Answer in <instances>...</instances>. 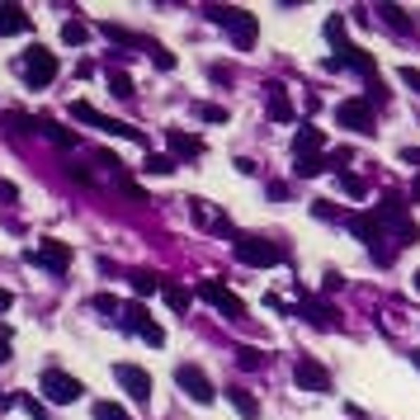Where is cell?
Wrapping results in <instances>:
<instances>
[{
  "instance_id": "cell-1",
  "label": "cell",
  "mask_w": 420,
  "mask_h": 420,
  "mask_svg": "<svg viewBox=\"0 0 420 420\" xmlns=\"http://www.w3.org/2000/svg\"><path fill=\"white\" fill-rule=\"evenodd\" d=\"M203 15L232 33V43L241 47V52H246V47H255V38H260V19L250 15V10H236V5H208Z\"/></svg>"
},
{
  "instance_id": "cell-2",
  "label": "cell",
  "mask_w": 420,
  "mask_h": 420,
  "mask_svg": "<svg viewBox=\"0 0 420 420\" xmlns=\"http://www.w3.org/2000/svg\"><path fill=\"white\" fill-rule=\"evenodd\" d=\"M378 222H383V232H392L402 246H416L420 241V227L411 222V213H406V199L402 194H388V199L378 203V213H373Z\"/></svg>"
},
{
  "instance_id": "cell-3",
  "label": "cell",
  "mask_w": 420,
  "mask_h": 420,
  "mask_svg": "<svg viewBox=\"0 0 420 420\" xmlns=\"http://www.w3.org/2000/svg\"><path fill=\"white\" fill-rule=\"evenodd\" d=\"M232 250H236V260L250 265V269H269V265H283V260H288V250H283V246H274V241H265V236H250V232L236 236Z\"/></svg>"
},
{
  "instance_id": "cell-4",
  "label": "cell",
  "mask_w": 420,
  "mask_h": 420,
  "mask_svg": "<svg viewBox=\"0 0 420 420\" xmlns=\"http://www.w3.org/2000/svg\"><path fill=\"white\" fill-rule=\"evenodd\" d=\"M71 118H76V123H90V128H99V132H109V137H128V142H142V147H147V137H142V132H137L132 123H118V118H109V113H99L94 104H85V99H76V104H71Z\"/></svg>"
},
{
  "instance_id": "cell-5",
  "label": "cell",
  "mask_w": 420,
  "mask_h": 420,
  "mask_svg": "<svg viewBox=\"0 0 420 420\" xmlns=\"http://www.w3.org/2000/svg\"><path fill=\"white\" fill-rule=\"evenodd\" d=\"M24 260L62 279L66 269H71V246H66V241H52V236H43V241H38V246H33V250H24Z\"/></svg>"
},
{
  "instance_id": "cell-6",
  "label": "cell",
  "mask_w": 420,
  "mask_h": 420,
  "mask_svg": "<svg viewBox=\"0 0 420 420\" xmlns=\"http://www.w3.org/2000/svg\"><path fill=\"white\" fill-rule=\"evenodd\" d=\"M38 392H43L52 406H66V402H80V378H71L66 369H43V378H38Z\"/></svg>"
},
{
  "instance_id": "cell-7",
  "label": "cell",
  "mask_w": 420,
  "mask_h": 420,
  "mask_svg": "<svg viewBox=\"0 0 420 420\" xmlns=\"http://www.w3.org/2000/svg\"><path fill=\"white\" fill-rule=\"evenodd\" d=\"M175 383H180V392H189V402H199V406L218 402V388H213V378L203 373L199 364H175Z\"/></svg>"
},
{
  "instance_id": "cell-8",
  "label": "cell",
  "mask_w": 420,
  "mask_h": 420,
  "mask_svg": "<svg viewBox=\"0 0 420 420\" xmlns=\"http://www.w3.org/2000/svg\"><path fill=\"white\" fill-rule=\"evenodd\" d=\"M293 383H297L302 392H331V388H335L331 369L321 364V359H311V354H297V364H293Z\"/></svg>"
},
{
  "instance_id": "cell-9",
  "label": "cell",
  "mask_w": 420,
  "mask_h": 420,
  "mask_svg": "<svg viewBox=\"0 0 420 420\" xmlns=\"http://www.w3.org/2000/svg\"><path fill=\"white\" fill-rule=\"evenodd\" d=\"M335 123L359 132V137H369L373 132V99H340L335 104Z\"/></svg>"
},
{
  "instance_id": "cell-10",
  "label": "cell",
  "mask_w": 420,
  "mask_h": 420,
  "mask_svg": "<svg viewBox=\"0 0 420 420\" xmlns=\"http://www.w3.org/2000/svg\"><path fill=\"white\" fill-rule=\"evenodd\" d=\"M199 297H203V302H213L218 311H227V321H246V302H241L232 288H222L218 279H203L199 283Z\"/></svg>"
},
{
  "instance_id": "cell-11",
  "label": "cell",
  "mask_w": 420,
  "mask_h": 420,
  "mask_svg": "<svg viewBox=\"0 0 420 420\" xmlns=\"http://www.w3.org/2000/svg\"><path fill=\"white\" fill-rule=\"evenodd\" d=\"M118 321H123V331L142 335L147 345H166V331H161L152 316H147V307H142V302H123V316H118Z\"/></svg>"
},
{
  "instance_id": "cell-12",
  "label": "cell",
  "mask_w": 420,
  "mask_h": 420,
  "mask_svg": "<svg viewBox=\"0 0 420 420\" xmlns=\"http://www.w3.org/2000/svg\"><path fill=\"white\" fill-rule=\"evenodd\" d=\"M24 80H29L33 90H43L57 80V57L47 52V47H29V57H24Z\"/></svg>"
},
{
  "instance_id": "cell-13",
  "label": "cell",
  "mask_w": 420,
  "mask_h": 420,
  "mask_svg": "<svg viewBox=\"0 0 420 420\" xmlns=\"http://www.w3.org/2000/svg\"><path fill=\"white\" fill-rule=\"evenodd\" d=\"M113 378H118V388L132 397V402H152V373L137 369V364H113Z\"/></svg>"
},
{
  "instance_id": "cell-14",
  "label": "cell",
  "mask_w": 420,
  "mask_h": 420,
  "mask_svg": "<svg viewBox=\"0 0 420 420\" xmlns=\"http://www.w3.org/2000/svg\"><path fill=\"white\" fill-rule=\"evenodd\" d=\"M345 222H350V232H354L359 241H364V246L373 250V255L383 250V241H388V232H383V222H378L373 213H350Z\"/></svg>"
},
{
  "instance_id": "cell-15",
  "label": "cell",
  "mask_w": 420,
  "mask_h": 420,
  "mask_svg": "<svg viewBox=\"0 0 420 420\" xmlns=\"http://www.w3.org/2000/svg\"><path fill=\"white\" fill-rule=\"evenodd\" d=\"M326 66H354L359 76L378 80V66H373V57H369V52H364V47H354V43H340V47H335V57H331Z\"/></svg>"
},
{
  "instance_id": "cell-16",
  "label": "cell",
  "mask_w": 420,
  "mask_h": 420,
  "mask_svg": "<svg viewBox=\"0 0 420 420\" xmlns=\"http://www.w3.org/2000/svg\"><path fill=\"white\" fill-rule=\"evenodd\" d=\"M29 10L15 5V0H0V38H15V33H29Z\"/></svg>"
},
{
  "instance_id": "cell-17",
  "label": "cell",
  "mask_w": 420,
  "mask_h": 420,
  "mask_svg": "<svg viewBox=\"0 0 420 420\" xmlns=\"http://www.w3.org/2000/svg\"><path fill=\"white\" fill-rule=\"evenodd\" d=\"M265 113L274 118V123H293L297 118V109H293V99H288L283 85H265Z\"/></svg>"
},
{
  "instance_id": "cell-18",
  "label": "cell",
  "mask_w": 420,
  "mask_h": 420,
  "mask_svg": "<svg viewBox=\"0 0 420 420\" xmlns=\"http://www.w3.org/2000/svg\"><path fill=\"white\" fill-rule=\"evenodd\" d=\"M171 156L175 161H199L203 156V137H194V132H185V128H171Z\"/></svg>"
},
{
  "instance_id": "cell-19",
  "label": "cell",
  "mask_w": 420,
  "mask_h": 420,
  "mask_svg": "<svg viewBox=\"0 0 420 420\" xmlns=\"http://www.w3.org/2000/svg\"><path fill=\"white\" fill-rule=\"evenodd\" d=\"M321 147H326V132H321V128H311V123L297 128V137H293V156H321Z\"/></svg>"
},
{
  "instance_id": "cell-20",
  "label": "cell",
  "mask_w": 420,
  "mask_h": 420,
  "mask_svg": "<svg viewBox=\"0 0 420 420\" xmlns=\"http://www.w3.org/2000/svg\"><path fill=\"white\" fill-rule=\"evenodd\" d=\"M302 302H307V321H311L316 331H335V326H340V311H335V307L316 302V297H302Z\"/></svg>"
},
{
  "instance_id": "cell-21",
  "label": "cell",
  "mask_w": 420,
  "mask_h": 420,
  "mask_svg": "<svg viewBox=\"0 0 420 420\" xmlns=\"http://www.w3.org/2000/svg\"><path fill=\"white\" fill-rule=\"evenodd\" d=\"M222 397H227V402H232V411L241 420H260V402H255V397H250L246 388H227L222 392Z\"/></svg>"
},
{
  "instance_id": "cell-22",
  "label": "cell",
  "mask_w": 420,
  "mask_h": 420,
  "mask_svg": "<svg viewBox=\"0 0 420 420\" xmlns=\"http://www.w3.org/2000/svg\"><path fill=\"white\" fill-rule=\"evenodd\" d=\"M373 15H378V19H383V24H388V29H397V33H411V29H416V19L406 15L402 5H378Z\"/></svg>"
},
{
  "instance_id": "cell-23",
  "label": "cell",
  "mask_w": 420,
  "mask_h": 420,
  "mask_svg": "<svg viewBox=\"0 0 420 420\" xmlns=\"http://www.w3.org/2000/svg\"><path fill=\"white\" fill-rule=\"evenodd\" d=\"M161 297L171 302V311H189V307H194V293H189L185 283H175V279H166V288H161Z\"/></svg>"
},
{
  "instance_id": "cell-24",
  "label": "cell",
  "mask_w": 420,
  "mask_h": 420,
  "mask_svg": "<svg viewBox=\"0 0 420 420\" xmlns=\"http://www.w3.org/2000/svg\"><path fill=\"white\" fill-rule=\"evenodd\" d=\"M38 132H43L47 142H57V147H76V132H71V128H62L57 118H38Z\"/></svg>"
},
{
  "instance_id": "cell-25",
  "label": "cell",
  "mask_w": 420,
  "mask_h": 420,
  "mask_svg": "<svg viewBox=\"0 0 420 420\" xmlns=\"http://www.w3.org/2000/svg\"><path fill=\"white\" fill-rule=\"evenodd\" d=\"M326 166H331L326 156H293V175H297V180H316Z\"/></svg>"
},
{
  "instance_id": "cell-26",
  "label": "cell",
  "mask_w": 420,
  "mask_h": 420,
  "mask_svg": "<svg viewBox=\"0 0 420 420\" xmlns=\"http://www.w3.org/2000/svg\"><path fill=\"white\" fill-rule=\"evenodd\" d=\"M161 288H166V279H161V274H147V269H137V274H132V293H137V297H152V293H161Z\"/></svg>"
},
{
  "instance_id": "cell-27",
  "label": "cell",
  "mask_w": 420,
  "mask_h": 420,
  "mask_svg": "<svg viewBox=\"0 0 420 420\" xmlns=\"http://www.w3.org/2000/svg\"><path fill=\"white\" fill-rule=\"evenodd\" d=\"M236 364H241L246 373H255V369H265V364H269V354H265V350H255V345H241V350H236Z\"/></svg>"
},
{
  "instance_id": "cell-28",
  "label": "cell",
  "mask_w": 420,
  "mask_h": 420,
  "mask_svg": "<svg viewBox=\"0 0 420 420\" xmlns=\"http://www.w3.org/2000/svg\"><path fill=\"white\" fill-rule=\"evenodd\" d=\"M175 166H180L175 156H161V152H152V156H147V166H142V171H147V175H171Z\"/></svg>"
},
{
  "instance_id": "cell-29",
  "label": "cell",
  "mask_w": 420,
  "mask_h": 420,
  "mask_svg": "<svg viewBox=\"0 0 420 420\" xmlns=\"http://www.w3.org/2000/svg\"><path fill=\"white\" fill-rule=\"evenodd\" d=\"M85 38H90V24H80V19H66L62 24V43H85Z\"/></svg>"
},
{
  "instance_id": "cell-30",
  "label": "cell",
  "mask_w": 420,
  "mask_h": 420,
  "mask_svg": "<svg viewBox=\"0 0 420 420\" xmlns=\"http://www.w3.org/2000/svg\"><path fill=\"white\" fill-rule=\"evenodd\" d=\"M335 185H340L345 194H350V199H364V194H369V185H364L359 175H350V171H340V175H335Z\"/></svg>"
},
{
  "instance_id": "cell-31",
  "label": "cell",
  "mask_w": 420,
  "mask_h": 420,
  "mask_svg": "<svg viewBox=\"0 0 420 420\" xmlns=\"http://www.w3.org/2000/svg\"><path fill=\"white\" fill-rule=\"evenodd\" d=\"M311 218H321V222H340L345 213H340V208H335L331 199H311Z\"/></svg>"
},
{
  "instance_id": "cell-32",
  "label": "cell",
  "mask_w": 420,
  "mask_h": 420,
  "mask_svg": "<svg viewBox=\"0 0 420 420\" xmlns=\"http://www.w3.org/2000/svg\"><path fill=\"white\" fill-rule=\"evenodd\" d=\"M94 420H132L118 402H94Z\"/></svg>"
},
{
  "instance_id": "cell-33",
  "label": "cell",
  "mask_w": 420,
  "mask_h": 420,
  "mask_svg": "<svg viewBox=\"0 0 420 420\" xmlns=\"http://www.w3.org/2000/svg\"><path fill=\"white\" fill-rule=\"evenodd\" d=\"M109 90L118 94V99H132V94H137V90H132V80H128L123 71H109Z\"/></svg>"
},
{
  "instance_id": "cell-34",
  "label": "cell",
  "mask_w": 420,
  "mask_h": 420,
  "mask_svg": "<svg viewBox=\"0 0 420 420\" xmlns=\"http://www.w3.org/2000/svg\"><path fill=\"white\" fill-rule=\"evenodd\" d=\"M94 311H104V316H123V307H118V297H113V293H94Z\"/></svg>"
},
{
  "instance_id": "cell-35",
  "label": "cell",
  "mask_w": 420,
  "mask_h": 420,
  "mask_svg": "<svg viewBox=\"0 0 420 420\" xmlns=\"http://www.w3.org/2000/svg\"><path fill=\"white\" fill-rule=\"evenodd\" d=\"M5 123H10V132H29V128H38L24 109H10V113H5Z\"/></svg>"
},
{
  "instance_id": "cell-36",
  "label": "cell",
  "mask_w": 420,
  "mask_h": 420,
  "mask_svg": "<svg viewBox=\"0 0 420 420\" xmlns=\"http://www.w3.org/2000/svg\"><path fill=\"white\" fill-rule=\"evenodd\" d=\"M199 118H203V123H227L232 113L222 109V104H199Z\"/></svg>"
},
{
  "instance_id": "cell-37",
  "label": "cell",
  "mask_w": 420,
  "mask_h": 420,
  "mask_svg": "<svg viewBox=\"0 0 420 420\" xmlns=\"http://www.w3.org/2000/svg\"><path fill=\"white\" fill-rule=\"evenodd\" d=\"M326 38H331L335 47L345 43V15H331V19H326Z\"/></svg>"
},
{
  "instance_id": "cell-38",
  "label": "cell",
  "mask_w": 420,
  "mask_h": 420,
  "mask_svg": "<svg viewBox=\"0 0 420 420\" xmlns=\"http://www.w3.org/2000/svg\"><path fill=\"white\" fill-rule=\"evenodd\" d=\"M152 62L161 66V71H171V66H175V52H166L161 43H152Z\"/></svg>"
},
{
  "instance_id": "cell-39",
  "label": "cell",
  "mask_w": 420,
  "mask_h": 420,
  "mask_svg": "<svg viewBox=\"0 0 420 420\" xmlns=\"http://www.w3.org/2000/svg\"><path fill=\"white\" fill-rule=\"evenodd\" d=\"M19 406H24V411H29L33 420H47V411H43V402H33V397H19Z\"/></svg>"
},
{
  "instance_id": "cell-40",
  "label": "cell",
  "mask_w": 420,
  "mask_h": 420,
  "mask_svg": "<svg viewBox=\"0 0 420 420\" xmlns=\"http://www.w3.org/2000/svg\"><path fill=\"white\" fill-rule=\"evenodd\" d=\"M321 288H326V293H335V288H345V274H340V269H326V283H321Z\"/></svg>"
},
{
  "instance_id": "cell-41",
  "label": "cell",
  "mask_w": 420,
  "mask_h": 420,
  "mask_svg": "<svg viewBox=\"0 0 420 420\" xmlns=\"http://www.w3.org/2000/svg\"><path fill=\"white\" fill-rule=\"evenodd\" d=\"M402 85H411V90L420 94V71H416V66H402Z\"/></svg>"
},
{
  "instance_id": "cell-42",
  "label": "cell",
  "mask_w": 420,
  "mask_h": 420,
  "mask_svg": "<svg viewBox=\"0 0 420 420\" xmlns=\"http://www.w3.org/2000/svg\"><path fill=\"white\" fill-rule=\"evenodd\" d=\"M15 307V293H10V288H0V311H10Z\"/></svg>"
},
{
  "instance_id": "cell-43",
  "label": "cell",
  "mask_w": 420,
  "mask_h": 420,
  "mask_svg": "<svg viewBox=\"0 0 420 420\" xmlns=\"http://www.w3.org/2000/svg\"><path fill=\"white\" fill-rule=\"evenodd\" d=\"M402 161H406V166H420V152H416V147H406V152H402Z\"/></svg>"
},
{
  "instance_id": "cell-44",
  "label": "cell",
  "mask_w": 420,
  "mask_h": 420,
  "mask_svg": "<svg viewBox=\"0 0 420 420\" xmlns=\"http://www.w3.org/2000/svg\"><path fill=\"white\" fill-rule=\"evenodd\" d=\"M10 359V335H0V364Z\"/></svg>"
},
{
  "instance_id": "cell-45",
  "label": "cell",
  "mask_w": 420,
  "mask_h": 420,
  "mask_svg": "<svg viewBox=\"0 0 420 420\" xmlns=\"http://www.w3.org/2000/svg\"><path fill=\"white\" fill-rule=\"evenodd\" d=\"M411 199L420 203V175H416V180H411Z\"/></svg>"
},
{
  "instance_id": "cell-46",
  "label": "cell",
  "mask_w": 420,
  "mask_h": 420,
  "mask_svg": "<svg viewBox=\"0 0 420 420\" xmlns=\"http://www.w3.org/2000/svg\"><path fill=\"white\" fill-rule=\"evenodd\" d=\"M411 364H416V369H420V350H411Z\"/></svg>"
},
{
  "instance_id": "cell-47",
  "label": "cell",
  "mask_w": 420,
  "mask_h": 420,
  "mask_svg": "<svg viewBox=\"0 0 420 420\" xmlns=\"http://www.w3.org/2000/svg\"><path fill=\"white\" fill-rule=\"evenodd\" d=\"M411 283H416V293H420V269H416V279H411Z\"/></svg>"
}]
</instances>
